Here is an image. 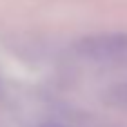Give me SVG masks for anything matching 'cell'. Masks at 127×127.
<instances>
[{
	"label": "cell",
	"instance_id": "obj_1",
	"mask_svg": "<svg viewBox=\"0 0 127 127\" xmlns=\"http://www.w3.org/2000/svg\"><path fill=\"white\" fill-rule=\"evenodd\" d=\"M76 47L78 54L94 63L127 67V33H94L83 38Z\"/></svg>",
	"mask_w": 127,
	"mask_h": 127
}]
</instances>
